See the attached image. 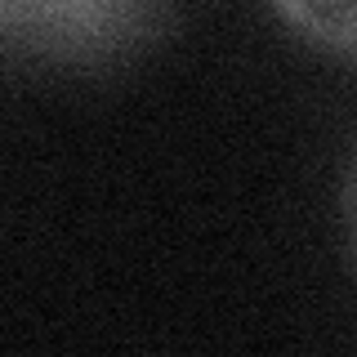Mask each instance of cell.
Masks as SVG:
<instances>
[{"mask_svg": "<svg viewBox=\"0 0 357 357\" xmlns=\"http://www.w3.org/2000/svg\"><path fill=\"white\" fill-rule=\"evenodd\" d=\"M165 27L170 0H0V45L63 67H116Z\"/></svg>", "mask_w": 357, "mask_h": 357, "instance_id": "obj_1", "label": "cell"}, {"mask_svg": "<svg viewBox=\"0 0 357 357\" xmlns=\"http://www.w3.org/2000/svg\"><path fill=\"white\" fill-rule=\"evenodd\" d=\"M357 0H273V9L282 14L299 36L326 45V50L353 54V40H357Z\"/></svg>", "mask_w": 357, "mask_h": 357, "instance_id": "obj_2", "label": "cell"}]
</instances>
